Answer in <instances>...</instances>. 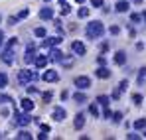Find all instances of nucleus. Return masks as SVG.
Segmentation results:
<instances>
[{"instance_id":"f03ea898","label":"nucleus","mask_w":146,"mask_h":140,"mask_svg":"<svg viewBox=\"0 0 146 140\" xmlns=\"http://www.w3.org/2000/svg\"><path fill=\"white\" fill-rule=\"evenodd\" d=\"M36 79H38V75H36L34 71L24 69V71L18 73V81H20V83H32V81H36Z\"/></svg>"},{"instance_id":"c03bdc74","label":"nucleus","mask_w":146,"mask_h":140,"mask_svg":"<svg viewBox=\"0 0 146 140\" xmlns=\"http://www.w3.org/2000/svg\"><path fill=\"white\" fill-rule=\"evenodd\" d=\"M59 2H65V0H59Z\"/></svg>"},{"instance_id":"bb28decb","label":"nucleus","mask_w":146,"mask_h":140,"mask_svg":"<svg viewBox=\"0 0 146 140\" xmlns=\"http://www.w3.org/2000/svg\"><path fill=\"white\" fill-rule=\"evenodd\" d=\"M144 77H146V67H142V69L138 71V83H142V81H144Z\"/></svg>"},{"instance_id":"a211bd4d","label":"nucleus","mask_w":146,"mask_h":140,"mask_svg":"<svg viewBox=\"0 0 146 140\" xmlns=\"http://www.w3.org/2000/svg\"><path fill=\"white\" fill-rule=\"evenodd\" d=\"M61 55H63V53H61L59 49H53L51 55H49V59H53V61H61Z\"/></svg>"},{"instance_id":"ddd939ff","label":"nucleus","mask_w":146,"mask_h":140,"mask_svg":"<svg viewBox=\"0 0 146 140\" xmlns=\"http://www.w3.org/2000/svg\"><path fill=\"white\" fill-rule=\"evenodd\" d=\"M34 63H36V67H46V65H48V55H38V57H34Z\"/></svg>"},{"instance_id":"dca6fc26","label":"nucleus","mask_w":146,"mask_h":140,"mask_svg":"<svg viewBox=\"0 0 146 140\" xmlns=\"http://www.w3.org/2000/svg\"><path fill=\"white\" fill-rule=\"evenodd\" d=\"M20 105H22V111H26V113H30V111H34V103H32L30 99H24V101H22Z\"/></svg>"},{"instance_id":"473e14b6","label":"nucleus","mask_w":146,"mask_h":140,"mask_svg":"<svg viewBox=\"0 0 146 140\" xmlns=\"http://www.w3.org/2000/svg\"><path fill=\"white\" fill-rule=\"evenodd\" d=\"M26 16H28V10H22V12L18 14V20H22V18H26Z\"/></svg>"},{"instance_id":"9b49d317","label":"nucleus","mask_w":146,"mask_h":140,"mask_svg":"<svg viewBox=\"0 0 146 140\" xmlns=\"http://www.w3.org/2000/svg\"><path fill=\"white\" fill-rule=\"evenodd\" d=\"M73 126H75V128H77V130H79V128H83V126H85V117H83V115H81V113H79V115H75V120H73Z\"/></svg>"},{"instance_id":"1a4fd4ad","label":"nucleus","mask_w":146,"mask_h":140,"mask_svg":"<svg viewBox=\"0 0 146 140\" xmlns=\"http://www.w3.org/2000/svg\"><path fill=\"white\" fill-rule=\"evenodd\" d=\"M61 44V38L59 36H53V38H46V42H44V46L46 47H55Z\"/></svg>"},{"instance_id":"c85d7f7f","label":"nucleus","mask_w":146,"mask_h":140,"mask_svg":"<svg viewBox=\"0 0 146 140\" xmlns=\"http://www.w3.org/2000/svg\"><path fill=\"white\" fill-rule=\"evenodd\" d=\"M93 8H103V0H91Z\"/></svg>"},{"instance_id":"f704fd0d","label":"nucleus","mask_w":146,"mask_h":140,"mask_svg":"<svg viewBox=\"0 0 146 140\" xmlns=\"http://www.w3.org/2000/svg\"><path fill=\"white\" fill-rule=\"evenodd\" d=\"M126 87H128V83H126V81H121V85H119V89H121V91H124Z\"/></svg>"},{"instance_id":"a18cd8bd","label":"nucleus","mask_w":146,"mask_h":140,"mask_svg":"<svg viewBox=\"0 0 146 140\" xmlns=\"http://www.w3.org/2000/svg\"><path fill=\"white\" fill-rule=\"evenodd\" d=\"M46 2H49V0H46Z\"/></svg>"},{"instance_id":"4be33fe9","label":"nucleus","mask_w":146,"mask_h":140,"mask_svg":"<svg viewBox=\"0 0 146 140\" xmlns=\"http://www.w3.org/2000/svg\"><path fill=\"white\" fill-rule=\"evenodd\" d=\"M97 103L103 105V107H107V105H109V97H107V95H101V97L97 99Z\"/></svg>"},{"instance_id":"20e7f679","label":"nucleus","mask_w":146,"mask_h":140,"mask_svg":"<svg viewBox=\"0 0 146 140\" xmlns=\"http://www.w3.org/2000/svg\"><path fill=\"white\" fill-rule=\"evenodd\" d=\"M14 118H16V124H18V126H28V124L32 122L30 115H26V113H16Z\"/></svg>"},{"instance_id":"c9c22d12","label":"nucleus","mask_w":146,"mask_h":140,"mask_svg":"<svg viewBox=\"0 0 146 140\" xmlns=\"http://www.w3.org/2000/svg\"><path fill=\"white\" fill-rule=\"evenodd\" d=\"M0 103H12L10 97H0Z\"/></svg>"},{"instance_id":"cd10ccee","label":"nucleus","mask_w":146,"mask_h":140,"mask_svg":"<svg viewBox=\"0 0 146 140\" xmlns=\"http://www.w3.org/2000/svg\"><path fill=\"white\" fill-rule=\"evenodd\" d=\"M89 113H91L93 117H99V109H97V105H91V107H89Z\"/></svg>"},{"instance_id":"7ed1b4c3","label":"nucleus","mask_w":146,"mask_h":140,"mask_svg":"<svg viewBox=\"0 0 146 140\" xmlns=\"http://www.w3.org/2000/svg\"><path fill=\"white\" fill-rule=\"evenodd\" d=\"M0 55H2V61H4L6 65H12V63H14V47L8 46L2 53H0Z\"/></svg>"},{"instance_id":"2f4dec72","label":"nucleus","mask_w":146,"mask_h":140,"mask_svg":"<svg viewBox=\"0 0 146 140\" xmlns=\"http://www.w3.org/2000/svg\"><path fill=\"white\" fill-rule=\"evenodd\" d=\"M130 18H132V22H140V20H142V16H140V14H132Z\"/></svg>"},{"instance_id":"f8f14e48","label":"nucleus","mask_w":146,"mask_h":140,"mask_svg":"<svg viewBox=\"0 0 146 140\" xmlns=\"http://www.w3.org/2000/svg\"><path fill=\"white\" fill-rule=\"evenodd\" d=\"M40 18H42V20H51V18H53V10H51V8H42V10H40Z\"/></svg>"},{"instance_id":"72a5a7b5","label":"nucleus","mask_w":146,"mask_h":140,"mask_svg":"<svg viewBox=\"0 0 146 140\" xmlns=\"http://www.w3.org/2000/svg\"><path fill=\"white\" fill-rule=\"evenodd\" d=\"M126 138H130V140H138V138H140V134H126Z\"/></svg>"},{"instance_id":"4468645a","label":"nucleus","mask_w":146,"mask_h":140,"mask_svg":"<svg viewBox=\"0 0 146 140\" xmlns=\"http://www.w3.org/2000/svg\"><path fill=\"white\" fill-rule=\"evenodd\" d=\"M115 63H117V65H124V63H126V53H124V51H117V53H115Z\"/></svg>"},{"instance_id":"58836bf2","label":"nucleus","mask_w":146,"mask_h":140,"mask_svg":"<svg viewBox=\"0 0 146 140\" xmlns=\"http://www.w3.org/2000/svg\"><path fill=\"white\" fill-rule=\"evenodd\" d=\"M42 130H44V132H49L51 128H49V124H42Z\"/></svg>"},{"instance_id":"5701e85b","label":"nucleus","mask_w":146,"mask_h":140,"mask_svg":"<svg viewBox=\"0 0 146 140\" xmlns=\"http://www.w3.org/2000/svg\"><path fill=\"white\" fill-rule=\"evenodd\" d=\"M73 99H75L77 103H85V101H87V97H85L83 93H75V95H73Z\"/></svg>"},{"instance_id":"e433bc0d","label":"nucleus","mask_w":146,"mask_h":140,"mask_svg":"<svg viewBox=\"0 0 146 140\" xmlns=\"http://www.w3.org/2000/svg\"><path fill=\"white\" fill-rule=\"evenodd\" d=\"M44 101H51V93H49V91H48V93H44Z\"/></svg>"},{"instance_id":"a19ab883","label":"nucleus","mask_w":146,"mask_h":140,"mask_svg":"<svg viewBox=\"0 0 146 140\" xmlns=\"http://www.w3.org/2000/svg\"><path fill=\"white\" fill-rule=\"evenodd\" d=\"M2 44H4V34L0 32V46H2Z\"/></svg>"},{"instance_id":"c756f323","label":"nucleus","mask_w":146,"mask_h":140,"mask_svg":"<svg viewBox=\"0 0 146 140\" xmlns=\"http://www.w3.org/2000/svg\"><path fill=\"white\" fill-rule=\"evenodd\" d=\"M132 101H134L136 105H140V103H142V97H140V95L136 93V95H132Z\"/></svg>"},{"instance_id":"423d86ee","label":"nucleus","mask_w":146,"mask_h":140,"mask_svg":"<svg viewBox=\"0 0 146 140\" xmlns=\"http://www.w3.org/2000/svg\"><path fill=\"white\" fill-rule=\"evenodd\" d=\"M75 85H77L79 89H87V87H91V79L85 77V75H79V77L75 79Z\"/></svg>"},{"instance_id":"393cba45","label":"nucleus","mask_w":146,"mask_h":140,"mask_svg":"<svg viewBox=\"0 0 146 140\" xmlns=\"http://www.w3.org/2000/svg\"><path fill=\"white\" fill-rule=\"evenodd\" d=\"M8 85V77H6V73H0V87H6Z\"/></svg>"},{"instance_id":"6ab92c4d","label":"nucleus","mask_w":146,"mask_h":140,"mask_svg":"<svg viewBox=\"0 0 146 140\" xmlns=\"http://www.w3.org/2000/svg\"><path fill=\"white\" fill-rule=\"evenodd\" d=\"M134 128H136V130H142V128H146V118H138V120L134 122Z\"/></svg>"},{"instance_id":"7c9ffc66","label":"nucleus","mask_w":146,"mask_h":140,"mask_svg":"<svg viewBox=\"0 0 146 140\" xmlns=\"http://www.w3.org/2000/svg\"><path fill=\"white\" fill-rule=\"evenodd\" d=\"M121 118H122L121 113H115V115H113V120H115V122H121Z\"/></svg>"},{"instance_id":"2eb2a0df","label":"nucleus","mask_w":146,"mask_h":140,"mask_svg":"<svg viewBox=\"0 0 146 140\" xmlns=\"http://www.w3.org/2000/svg\"><path fill=\"white\" fill-rule=\"evenodd\" d=\"M95 75H97L99 79H109V77H111V71L107 69V67H99V69L95 71Z\"/></svg>"},{"instance_id":"0eeeda50","label":"nucleus","mask_w":146,"mask_h":140,"mask_svg":"<svg viewBox=\"0 0 146 140\" xmlns=\"http://www.w3.org/2000/svg\"><path fill=\"white\" fill-rule=\"evenodd\" d=\"M71 49H73V53H75V55H85V51H87L85 44H81V42H73Z\"/></svg>"},{"instance_id":"6e6552de","label":"nucleus","mask_w":146,"mask_h":140,"mask_svg":"<svg viewBox=\"0 0 146 140\" xmlns=\"http://www.w3.org/2000/svg\"><path fill=\"white\" fill-rule=\"evenodd\" d=\"M34 51H36V46H34V44H30V46L26 47V55H24L26 63H32V61H34Z\"/></svg>"},{"instance_id":"79ce46f5","label":"nucleus","mask_w":146,"mask_h":140,"mask_svg":"<svg viewBox=\"0 0 146 140\" xmlns=\"http://www.w3.org/2000/svg\"><path fill=\"white\" fill-rule=\"evenodd\" d=\"M77 2H79V4H83V2H85V0H77Z\"/></svg>"},{"instance_id":"39448f33","label":"nucleus","mask_w":146,"mask_h":140,"mask_svg":"<svg viewBox=\"0 0 146 140\" xmlns=\"http://www.w3.org/2000/svg\"><path fill=\"white\" fill-rule=\"evenodd\" d=\"M42 79H44L46 83H53V81H57V79H59V75H57V71H53V69H48V71H44V75H42Z\"/></svg>"},{"instance_id":"b1692460","label":"nucleus","mask_w":146,"mask_h":140,"mask_svg":"<svg viewBox=\"0 0 146 140\" xmlns=\"http://www.w3.org/2000/svg\"><path fill=\"white\" fill-rule=\"evenodd\" d=\"M89 8H79V18H89Z\"/></svg>"},{"instance_id":"aec40b11","label":"nucleus","mask_w":146,"mask_h":140,"mask_svg":"<svg viewBox=\"0 0 146 140\" xmlns=\"http://www.w3.org/2000/svg\"><path fill=\"white\" fill-rule=\"evenodd\" d=\"M18 138L20 140H32V134H30L28 130H20V132H18Z\"/></svg>"},{"instance_id":"f3484780","label":"nucleus","mask_w":146,"mask_h":140,"mask_svg":"<svg viewBox=\"0 0 146 140\" xmlns=\"http://www.w3.org/2000/svg\"><path fill=\"white\" fill-rule=\"evenodd\" d=\"M117 12H128V2L121 0V2L117 4Z\"/></svg>"},{"instance_id":"37998d69","label":"nucleus","mask_w":146,"mask_h":140,"mask_svg":"<svg viewBox=\"0 0 146 140\" xmlns=\"http://www.w3.org/2000/svg\"><path fill=\"white\" fill-rule=\"evenodd\" d=\"M134 2H138V4H140V2H142V0H134Z\"/></svg>"},{"instance_id":"ea45409f","label":"nucleus","mask_w":146,"mask_h":140,"mask_svg":"<svg viewBox=\"0 0 146 140\" xmlns=\"http://www.w3.org/2000/svg\"><path fill=\"white\" fill-rule=\"evenodd\" d=\"M38 138H40V140H46V138H48V134H46V132H44V130H42V134H40V136H38Z\"/></svg>"},{"instance_id":"412c9836","label":"nucleus","mask_w":146,"mask_h":140,"mask_svg":"<svg viewBox=\"0 0 146 140\" xmlns=\"http://www.w3.org/2000/svg\"><path fill=\"white\" fill-rule=\"evenodd\" d=\"M69 12H71V6L65 4V2H61V16H67Z\"/></svg>"},{"instance_id":"f257e3e1","label":"nucleus","mask_w":146,"mask_h":140,"mask_svg":"<svg viewBox=\"0 0 146 140\" xmlns=\"http://www.w3.org/2000/svg\"><path fill=\"white\" fill-rule=\"evenodd\" d=\"M103 32H105L103 22L95 20V22L87 24V38H89V40H97V38H101V36H103Z\"/></svg>"},{"instance_id":"9d476101","label":"nucleus","mask_w":146,"mask_h":140,"mask_svg":"<svg viewBox=\"0 0 146 140\" xmlns=\"http://www.w3.org/2000/svg\"><path fill=\"white\" fill-rule=\"evenodd\" d=\"M65 115H67V113H65L63 107H55V109H53V118H55V120H63Z\"/></svg>"},{"instance_id":"49530a36","label":"nucleus","mask_w":146,"mask_h":140,"mask_svg":"<svg viewBox=\"0 0 146 140\" xmlns=\"http://www.w3.org/2000/svg\"><path fill=\"white\" fill-rule=\"evenodd\" d=\"M144 136H146V134H144Z\"/></svg>"},{"instance_id":"a878e982","label":"nucleus","mask_w":146,"mask_h":140,"mask_svg":"<svg viewBox=\"0 0 146 140\" xmlns=\"http://www.w3.org/2000/svg\"><path fill=\"white\" fill-rule=\"evenodd\" d=\"M36 36H38V38H46L48 34H46V30H44V28H36Z\"/></svg>"},{"instance_id":"4c0bfd02","label":"nucleus","mask_w":146,"mask_h":140,"mask_svg":"<svg viewBox=\"0 0 146 140\" xmlns=\"http://www.w3.org/2000/svg\"><path fill=\"white\" fill-rule=\"evenodd\" d=\"M119 97H121V89H117V91L113 93V99H119Z\"/></svg>"}]
</instances>
